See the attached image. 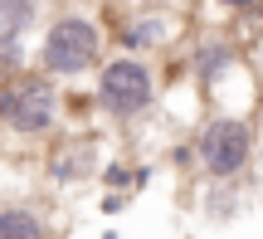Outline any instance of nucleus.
Masks as SVG:
<instances>
[{"instance_id":"9","label":"nucleus","mask_w":263,"mask_h":239,"mask_svg":"<svg viewBox=\"0 0 263 239\" xmlns=\"http://www.w3.org/2000/svg\"><path fill=\"white\" fill-rule=\"evenodd\" d=\"M49 15L54 5H39V0H0V34L29 44V34H44Z\"/></svg>"},{"instance_id":"3","label":"nucleus","mask_w":263,"mask_h":239,"mask_svg":"<svg viewBox=\"0 0 263 239\" xmlns=\"http://www.w3.org/2000/svg\"><path fill=\"white\" fill-rule=\"evenodd\" d=\"M59 88L64 83H54L39 68L0 83V127L10 142H54V132L64 127V93Z\"/></svg>"},{"instance_id":"10","label":"nucleus","mask_w":263,"mask_h":239,"mask_svg":"<svg viewBox=\"0 0 263 239\" xmlns=\"http://www.w3.org/2000/svg\"><path fill=\"white\" fill-rule=\"evenodd\" d=\"M205 215H210V220L239 215V186H210V191H205Z\"/></svg>"},{"instance_id":"7","label":"nucleus","mask_w":263,"mask_h":239,"mask_svg":"<svg viewBox=\"0 0 263 239\" xmlns=\"http://www.w3.org/2000/svg\"><path fill=\"white\" fill-rule=\"evenodd\" d=\"M103 152H98V142H88V137H73V142H59L54 152L44 156V176L54 186H73V181H93V176H103Z\"/></svg>"},{"instance_id":"4","label":"nucleus","mask_w":263,"mask_h":239,"mask_svg":"<svg viewBox=\"0 0 263 239\" xmlns=\"http://www.w3.org/2000/svg\"><path fill=\"white\" fill-rule=\"evenodd\" d=\"M161 98V78L151 68V59H132V54H112L103 64V73L93 78V103L107 122L132 127L156 107Z\"/></svg>"},{"instance_id":"2","label":"nucleus","mask_w":263,"mask_h":239,"mask_svg":"<svg viewBox=\"0 0 263 239\" xmlns=\"http://www.w3.org/2000/svg\"><path fill=\"white\" fill-rule=\"evenodd\" d=\"M190 156L210 186H239L258 161V122L249 113H210L190 137Z\"/></svg>"},{"instance_id":"5","label":"nucleus","mask_w":263,"mask_h":239,"mask_svg":"<svg viewBox=\"0 0 263 239\" xmlns=\"http://www.w3.org/2000/svg\"><path fill=\"white\" fill-rule=\"evenodd\" d=\"M180 15L185 10H171V5H103V20H107V34H112L117 54H132V59L171 49L180 34V25H176Z\"/></svg>"},{"instance_id":"6","label":"nucleus","mask_w":263,"mask_h":239,"mask_svg":"<svg viewBox=\"0 0 263 239\" xmlns=\"http://www.w3.org/2000/svg\"><path fill=\"white\" fill-rule=\"evenodd\" d=\"M244 64V44L234 39V29H195L185 49V83L200 98H215Z\"/></svg>"},{"instance_id":"1","label":"nucleus","mask_w":263,"mask_h":239,"mask_svg":"<svg viewBox=\"0 0 263 239\" xmlns=\"http://www.w3.org/2000/svg\"><path fill=\"white\" fill-rule=\"evenodd\" d=\"M112 34H107L103 5H54L44 34L34 39V68L49 73L54 83H78V78H98Z\"/></svg>"},{"instance_id":"11","label":"nucleus","mask_w":263,"mask_h":239,"mask_svg":"<svg viewBox=\"0 0 263 239\" xmlns=\"http://www.w3.org/2000/svg\"><path fill=\"white\" fill-rule=\"evenodd\" d=\"M127 205V195H103V215H117Z\"/></svg>"},{"instance_id":"12","label":"nucleus","mask_w":263,"mask_h":239,"mask_svg":"<svg viewBox=\"0 0 263 239\" xmlns=\"http://www.w3.org/2000/svg\"><path fill=\"white\" fill-rule=\"evenodd\" d=\"M258 132H263V98H258Z\"/></svg>"},{"instance_id":"8","label":"nucleus","mask_w":263,"mask_h":239,"mask_svg":"<svg viewBox=\"0 0 263 239\" xmlns=\"http://www.w3.org/2000/svg\"><path fill=\"white\" fill-rule=\"evenodd\" d=\"M0 239H54L49 210H44L39 200L10 195V200L0 205Z\"/></svg>"}]
</instances>
